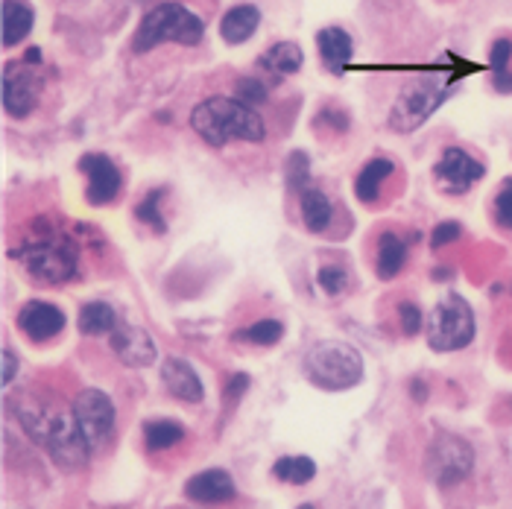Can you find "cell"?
Masks as SVG:
<instances>
[{"instance_id":"obj_1","label":"cell","mask_w":512,"mask_h":509,"mask_svg":"<svg viewBox=\"0 0 512 509\" xmlns=\"http://www.w3.org/2000/svg\"><path fill=\"white\" fill-rule=\"evenodd\" d=\"M24 431L30 433L44 451L53 457V463L62 471H77L85 466L91 448L79 431V422L74 413L47 407V404H24L18 410Z\"/></svg>"},{"instance_id":"obj_2","label":"cell","mask_w":512,"mask_h":509,"mask_svg":"<svg viewBox=\"0 0 512 509\" xmlns=\"http://www.w3.org/2000/svg\"><path fill=\"white\" fill-rule=\"evenodd\" d=\"M191 126L199 138L211 147H223L229 141H264L267 126L261 115L235 97H208L205 103H199L191 115Z\"/></svg>"},{"instance_id":"obj_3","label":"cell","mask_w":512,"mask_h":509,"mask_svg":"<svg viewBox=\"0 0 512 509\" xmlns=\"http://www.w3.org/2000/svg\"><path fill=\"white\" fill-rule=\"evenodd\" d=\"M18 261L36 281L44 284H65L77 273V246L71 237L53 229L47 220L36 223V232H30L18 249Z\"/></svg>"},{"instance_id":"obj_4","label":"cell","mask_w":512,"mask_h":509,"mask_svg":"<svg viewBox=\"0 0 512 509\" xmlns=\"http://www.w3.org/2000/svg\"><path fill=\"white\" fill-rule=\"evenodd\" d=\"M205 36V24L202 18L194 15L188 6L182 3H158L156 9H150L141 21V27L132 36V50L135 53H150L153 47L164 41H176V44H199Z\"/></svg>"},{"instance_id":"obj_5","label":"cell","mask_w":512,"mask_h":509,"mask_svg":"<svg viewBox=\"0 0 512 509\" xmlns=\"http://www.w3.org/2000/svg\"><path fill=\"white\" fill-rule=\"evenodd\" d=\"M305 372H308V381L319 390H349L363 378V360L349 343L322 340L305 357Z\"/></svg>"},{"instance_id":"obj_6","label":"cell","mask_w":512,"mask_h":509,"mask_svg":"<svg viewBox=\"0 0 512 509\" xmlns=\"http://www.w3.org/2000/svg\"><path fill=\"white\" fill-rule=\"evenodd\" d=\"M425 334L434 352H457L466 349L474 340V314L472 305L451 293L436 305L428 322H425Z\"/></svg>"},{"instance_id":"obj_7","label":"cell","mask_w":512,"mask_h":509,"mask_svg":"<svg viewBox=\"0 0 512 509\" xmlns=\"http://www.w3.org/2000/svg\"><path fill=\"white\" fill-rule=\"evenodd\" d=\"M425 466H428V474H431V480H434L436 486H442V489L457 486V483H463L472 474V445L463 436L439 431L434 436V442H431V448H428Z\"/></svg>"},{"instance_id":"obj_8","label":"cell","mask_w":512,"mask_h":509,"mask_svg":"<svg viewBox=\"0 0 512 509\" xmlns=\"http://www.w3.org/2000/svg\"><path fill=\"white\" fill-rule=\"evenodd\" d=\"M448 97V88L436 79H419L416 85L404 88L390 112V126L395 132H413L436 112V106Z\"/></svg>"},{"instance_id":"obj_9","label":"cell","mask_w":512,"mask_h":509,"mask_svg":"<svg viewBox=\"0 0 512 509\" xmlns=\"http://www.w3.org/2000/svg\"><path fill=\"white\" fill-rule=\"evenodd\" d=\"M74 416L79 422V431L85 436L91 451L106 448L115 431V407L112 398L103 390H82L74 404Z\"/></svg>"},{"instance_id":"obj_10","label":"cell","mask_w":512,"mask_h":509,"mask_svg":"<svg viewBox=\"0 0 512 509\" xmlns=\"http://www.w3.org/2000/svg\"><path fill=\"white\" fill-rule=\"evenodd\" d=\"M79 170L88 176V188H85V199L91 205H109L120 196L123 188V176H120L118 164L112 158L100 156V153H88L79 158Z\"/></svg>"},{"instance_id":"obj_11","label":"cell","mask_w":512,"mask_h":509,"mask_svg":"<svg viewBox=\"0 0 512 509\" xmlns=\"http://www.w3.org/2000/svg\"><path fill=\"white\" fill-rule=\"evenodd\" d=\"M39 106V79L24 65L9 62L3 68V109L12 118H27Z\"/></svg>"},{"instance_id":"obj_12","label":"cell","mask_w":512,"mask_h":509,"mask_svg":"<svg viewBox=\"0 0 512 509\" xmlns=\"http://www.w3.org/2000/svg\"><path fill=\"white\" fill-rule=\"evenodd\" d=\"M434 173L436 179H439V185H442L448 194H466L477 179H483L486 167H483L474 156H469L466 150L448 147V150L442 153V158H439Z\"/></svg>"},{"instance_id":"obj_13","label":"cell","mask_w":512,"mask_h":509,"mask_svg":"<svg viewBox=\"0 0 512 509\" xmlns=\"http://www.w3.org/2000/svg\"><path fill=\"white\" fill-rule=\"evenodd\" d=\"M112 352L118 354L123 366L141 369V366H150L156 360V343L144 328L129 325V322H118L115 331H112Z\"/></svg>"},{"instance_id":"obj_14","label":"cell","mask_w":512,"mask_h":509,"mask_svg":"<svg viewBox=\"0 0 512 509\" xmlns=\"http://www.w3.org/2000/svg\"><path fill=\"white\" fill-rule=\"evenodd\" d=\"M18 328H21L33 343H47V340H53V337L65 328V314H62L56 305H50V302L33 299V302H27V305L21 308V314H18Z\"/></svg>"},{"instance_id":"obj_15","label":"cell","mask_w":512,"mask_h":509,"mask_svg":"<svg viewBox=\"0 0 512 509\" xmlns=\"http://www.w3.org/2000/svg\"><path fill=\"white\" fill-rule=\"evenodd\" d=\"M185 495L197 504H226L237 495L232 474L223 469H208L194 474L185 483Z\"/></svg>"},{"instance_id":"obj_16","label":"cell","mask_w":512,"mask_h":509,"mask_svg":"<svg viewBox=\"0 0 512 509\" xmlns=\"http://www.w3.org/2000/svg\"><path fill=\"white\" fill-rule=\"evenodd\" d=\"M161 381L167 392L179 401H188V404H197L202 398V381L199 375L194 372V366L182 357H167L164 366H161Z\"/></svg>"},{"instance_id":"obj_17","label":"cell","mask_w":512,"mask_h":509,"mask_svg":"<svg viewBox=\"0 0 512 509\" xmlns=\"http://www.w3.org/2000/svg\"><path fill=\"white\" fill-rule=\"evenodd\" d=\"M316 47H319V59L325 62V68L331 74H343L346 62H352L355 56V44L352 36L340 27H325L316 33Z\"/></svg>"},{"instance_id":"obj_18","label":"cell","mask_w":512,"mask_h":509,"mask_svg":"<svg viewBox=\"0 0 512 509\" xmlns=\"http://www.w3.org/2000/svg\"><path fill=\"white\" fill-rule=\"evenodd\" d=\"M36 12L27 0H3V47H15L30 36Z\"/></svg>"},{"instance_id":"obj_19","label":"cell","mask_w":512,"mask_h":509,"mask_svg":"<svg viewBox=\"0 0 512 509\" xmlns=\"http://www.w3.org/2000/svg\"><path fill=\"white\" fill-rule=\"evenodd\" d=\"M258 24H261L258 6L243 3V6H235V9H229V12L223 15V21H220V36H223V41H229V44H243V41L255 36Z\"/></svg>"},{"instance_id":"obj_20","label":"cell","mask_w":512,"mask_h":509,"mask_svg":"<svg viewBox=\"0 0 512 509\" xmlns=\"http://www.w3.org/2000/svg\"><path fill=\"white\" fill-rule=\"evenodd\" d=\"M302 62H305V53H302L299 44H293V41H278V44H273V47L267 50V53H261L258 68L270 71L273 77H290V74H296V71L302 68Z\"/></svg>"},{"instance_id":"obj_21","label":"cell","mask_w":512,"mask_h":509,"mask_svg":"<svg viewBox=\"0 0 512 509\" xmlns=\"http://www.w3.org/2000/svg\"><path fill=\"white\" fill-rule=\"evenodd\" d=\"M395 164L390 158H372L363 170H360V176H357L355 182V194L360 202H375L378 194H381V185L393 176Z\"/></svg>"},{"instance_id":"obj_22","label":"cell","mask_w":512,"mask_h":509,"mask_svg":"<svg viewBox=\"0 0 512 509\" xmlns=\"http://www.w3.org/2000/svg\"><path fill=\"white\" fill-rule=\"evenodd\" d=\"M407 261V243L395 232H384L381 240H378V258H375V270L381 278H395L401 273Z\"/></svg>"},{"instance_id":"obj_23","label":"cell","mask_w":512,"mask_h":509,"mask_svg":"<svg viewBox=\"0 0 512 509\" xmlns=\"http://www.w3.org/2000/svg\"><path fill=\"white\" fill-rule=\"evenodd\" d=\"M331 217H334V208H331V199L316 191V188H305L302 191V220L311 232H325L331 226Z\"/></svg>"},{"instance_id":"obj_24","label":"cell","mask_w":512,"mask_h":509,"mask_svg":"<svg viewBox=\"0 0 512 509\" xmlns=\"http://www.w3.org/2000/svg\"><path fill=\"white\" fill-rule=\"evenodd\" d=\"M115 325H118V314H115L112 305H106V302H88V305H82V311H79V331L88 334V337L112 334Z\"/></svg>"},{"instance_id":"obj_25","label":"cell","mask_w":512,"mask_h":509,"mask_svg":"<svg viewBox=\"0 0 512 509\" xmlns=\"http://www.w3.org/2000/svg\"><path fill=\"white\" fill-rule=\"evenodd\" d=\"M182 439H185V428L170 422V419H153L144 425V442L150 451H167Z\"/></svg>"},{"instance_id":"obj_26","label":"cell","mask_w":512,"mask_h":509,"mask_svg":"<svg viewBox=\"0 0 512 509\" xmlns=\"http://www.w3.org/2000/svg\"><path fill=\"white\" fill-rule=\"evenodd\" d=\"M273 474L284 483H293V486H302V483H311L316 474V466L311 457H281L276 466H273Z\"/></svg>"},{"instance_id":"obj_27","label":"cell","mask_w":512,"mask_h":509,"mask_svg":"<svg viewBox=\"0 0 512 509\" xmlns=\"http://www.w3.org/2000/svg\"><path fill=\"white\" fill-rule=\"evenodd\" d=\"M281 337H284V325L278 319H261V322H255V325L235 334V340L255 343V346H276Z\"/></svg>"},{"instance_id":"obj_28","label":"cell","mask_w":512,"mask_h":509,"mask_svg":"<svg viewBox=\"0 0 512 509\" xmlns=\"http://www.w3.org/2000/svg\"><path fill=\"white\" fill-rule=\"evenodd\" d=\"M161 194H164V191H150V194L138 202V208H135V220L144 223V226H150L158 235L167 232V223H164V217H161V211H158V199H161Z\"/></svg>"},{"instance_id":"obj_29","label":"cell","mask_w":512,"mask_h":509,"mask_svg":"<svg viewBox=\"0 0 512 509\" xmlns=\"http://www.w3.org/2000/svg\"><path fill=\"white\" fill-rule=\"evenodd\" d=\"M308 173H311V161H308V153H290L287 158V185L290 188H302L308 185Z\"/></svg>"},{"instance_id":"obj_30","label":"cell","mask_w":512,"mask_h":509,"mask_svg":"<svg viewBox=\"0 0 512 509\" xmlns=\"http://www.w3.org/2000/svg\"><path fill=\"white\" fill-rule=\"evenodd\" d=\"M495 220L501 229L512 232V179H507L501 194L495 196Z\"/></svg>"},{"instance_id":"obj_31","label":"cell","mask_w":512,"mask_h":509,"mask_svg":"<svg viewBox=\"0 0 512 509\" xmlns=\"http://www.w3.org/2000/svg\"><path fill=\"white\" fill-rule=\"evenodd\" d=\"M316 281H319V287H322L325 293L337 296V293L346 290V270H343V267H322L319 275H316Z\"/></svg>"},{"instance_id":"obj_32","label":"cell","mask_w":512,"mask_h":509,"mask_svg":"<svg viewBox=\"0 0 512 509\" xmlns=\"http://www.w3.org/2000/svg\"><path fill=\"white\" fill-rule=\"evenodd\" d=\"M510 59H512V41L510 39L495 41V44H492V53H489L492 77H495V74H507V71H510Z\"/></svg>"},{"instance_id":"obj_33","label":"cell","mask_w":512,"mask_h":509,"mask_svg":"<svg viewBox=\"0 0 512 509\" xmlns=\"http://www.w3.org/2000/svg\"><path fill=\"white\" fill-rule=\"evenodd\" d=\"M398 319H401V331L407 337H416L422 331V311L413 302H401L398 305Z\"/></svg>"},{"instance_id":"obj_34","label":"cell","mask_w":512,"mask_h":509,"mask_svg":"<svg viewBox=\"0 0 512 509\" xmlns=\"http://www.w3.org/2000/svg\"><path fill=\"white\" fill-rule=\"evenodd\" d=\"M237 94H240V100L243 103H264L267 100V88L258 82V79H249V77H243V79H237Z\"/></svg>"},{"instance_id":"obj_35","label":"cell","mask_w":512,"mask_h":509,"mask_svg":"<svg viewBox=\"0 0 512 509\" xmlns=\"http://www.w3.org/2000/svg\"><path fill=\"white\" fill-rule=\"evenodd\" d=\"M460 235H463V226H460V223H439L434 229V237H431V246H434V249H442V246L460 240Z\"/></svg>"},{"instance_id":"obj_36","label":"cell","mask_w":512,"mask_h":509,"mask_svg":"<svg viewBox=\"0 0 512 509\" xmlns=\"http://www.w3.org/2000/svg\"><path fill=\"white\" fill-rule=\"evenodd\" d=\"M249 390V375H243V372H237L232 375V381L226 384V392H223V404L226 407H235L237 401H240V395Z\"/></svg>"},{"instance_id":"obj_37","label":"cell","mask_w":512,"mask_h":509,"mask_svg":"<svg viewBox=\"0 0 512 509\" xmlns=\"http://www.w3.org/2000/svg\"><path fill=\"white\" fill-rule=\"evenodd\" d=\"M15 372H18V360L12 349H3V384H12L15 381Z\"/></svg>"},{"instance_id":"obj_38","label":"cell","mask_w":512,"mask_h":509,"mask_svg":"<svg viewBox=\"0 0 512 509\" xmlns=\"http://www.w3.org/2000/svg\"><path fill=\"white\" fill-rule=\"evenodd\" d=\"M492 85H495L498 91H512V71H507V74H495V77H492Z\"/></svg>"},{"instance_id":"obj_39","label":"cell","mask_w":512,"mask_h":509,"mask_svg":"<svg viewBox=\"0 0 512 509\" xmlns=\"http://www.w3.org/2000/svg\"><path fill=\"white\" fill-rule=\"evenodd\" d=\"M24 62H27V65H41V50H39V47H30V50H27V56H24Z\"/></svg>"},{"instance_id":"obj_40","label":"cell","mask_w":512,"mask_h":509,"mask_svg":"<svg viewBox=\"0 0 512 509\" xmlns=\"http://www.w3.org/2000/svg\"><path fill=\"white\" fill-rule=\"evenodd\" d=\"M299 509H314V507H311V504H302V507H299Z\"/></svg>"}]
</instances>
